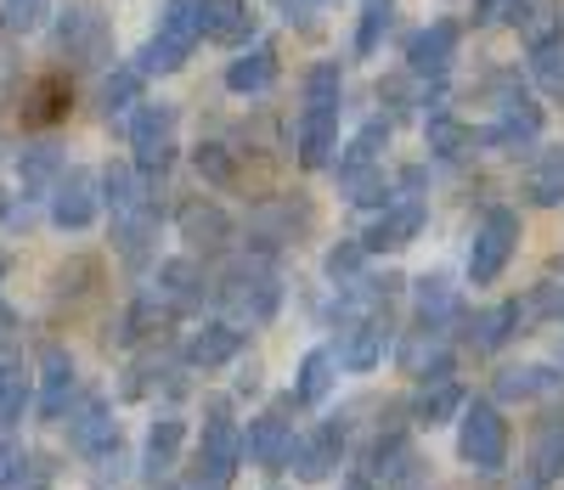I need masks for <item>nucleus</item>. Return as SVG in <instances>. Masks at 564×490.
<instances>
[{
    "mask_svg": "<svg viewBox=\"0 0 564 490\" xmlns=\"http://www.w3.org/2000/svg\"><path fill=\"white\" fill-rule=\"evenodd\" d=\"M102 204L113 215V237H119V254L124 260H141L148 254V237L159 231V204L148 192V175L135 164H108L102 175Z\"/></svg>",
    "mask_w": 564,
    "mask_h": 490,
    "instance_id": "nucleus-1",
    "label": "nucleus"
},
{
    "mask_svg": "<svg viewBox=\"0 0 564 490\" xmlns=\"http://www.w3.org/2000/svg\"><path fill=\"white\" fill-rule=\"evenodd\" d=\"M339 63H316L305 74V113H300V164L322 170L334 164V146H339Z\"/></svg>",
    "mask_w": 564,
    "mask_h": 490,
    "instance_id": "nucleus-2",
    "label": "nucleus"
},
{
    "mask_svg": "<svg viewBox=\"0 0 564 490\" xmlns=\"http://www.w3.org/2000/svg\"><path fill=\"white\" fill-rule=\"evenodd\" d=\"M204 7H209V0H164L153 40L135 52V74H141V79L186 68V57H193L198 40H204Z\"/></svg>",
    "mask_w": 564,
    "mask_h": 490,
    "instance_id": "nucleus-3",
    "label": "nucleus"
},
{
    "mask_svg": "<svg viewBox=\"0 0 564 490\" xmlns=\"http://www.w3.org/2000/svg\"><path fill=\"white\" fill-rule=\"evenodd\" d=\"M457 457L475 473H502L508 468V417L491 401H468L463 406V428H457Z\"/></svg>",
    "mask_w": 564,
    "mask_h": 490,
    "instance_id": "nucleus-4",
    "label": "nucleus"
},
{
    "mask_svg": "<svg viewBox=\"0 0 564 490\" xmlns=\"http://www.w3.org/2000/svg\"><path fill=\"white\" fill-rule=\"evenodd\" d=\"M276 300H282V282H276V271H271L265 254L243 260L238 271L220 282V305L238 316V322H271L276 316Z\"/></svg>",
    "mask_w": 564,
    "mask_h": 490,
    "instance_id": "nucleus-5",
    "label": "nucleus"
},
{
    "mask_svg": "<svg viewBox=\"0 0 564 490\" xmlns=\"http://www.w3.org/2000/svg\"><path fill=\"white\" fill-rule=\"evenodd\" d=\"M130 164L148 181L175 164V108L170 102H141L130 113Z\"/></svg>",
    "mask_w": 564,
    "mask_h": 490,
    "instance_id": "nucleus-6",
    "label": "nucleus"
},
{
    "mask_svg": "<svg viewBox=\"0 0 564 490\" xmlns=\"http://www.w3.org/2000/svg\"><path fill=\"white\" fill-rule=\"evenodd\" d=\"M520 249V215L513 209H486L475 226V249H468V282H497Z\"/></svg>",
    "mask_w": 564,
    "mask_h": 490,
    "instance_id": "nucleus-7",
    "label": "nucleus"
},
{
    "mask_svg": "<svg viewBox=\"0 0 564 490\" xmlns=\"http://www.w3.org/2000/svg\"><path fill=\"white\" fill-rule=\"evenodd\" d=\"M536 135H542V108L513 79H497V119L486 130V146L520 153V146H536Z\"/></svg>",
    "mask_w": 564,
    "mask_h": 490,
    "instance_id": "nucleus-8",
    "label": "nucleus"
},
{
    "mask_svg": "<svg viewBox=\"0 0 564 490\" xmlns=\"http://www.w3.org/2000/svg\"><path fill=\"white\" fill-rule=\"evenodd\" d=\"M68 446L79 451V457H108V451H119V417L108 412V401L102 395H85L74 412H68Z\"/></svg>",
    "mask_w": 564,
    "mask_h": 490,
    "instance_id": "nucleus-9",
    "label": "nucleus"
},
{
    "mask_svg": "<svg viewBox=\"0 0 564 490\" xmlns=\"http://www.w3.org/2000/svg\"><path fill=\"white\" fill-rule=\"evenodd\" d=\"M457 40H463V29H457L452 18L423 23V29L406 40V74H412V79H441V74L452 68V57H457Z\"/></svg>",
    "mask_w": 564,
    "mask_h": 490,
    "instance_id": "nucleus-10",
    "label": "nucleus"
},
{
    "mask_svg": "<svg viewBox=\"0 0 564 490\" xmlns=\"http://www.w3.org/2000/svg\"><path fill=\"white\" fill-rule=\"evenodd\" d=\"M238 462H243V434H238V423L226 417V406H209V417H204V439H198V468H204L209 479L231 484Z\"/></svg>",
    "mask_w": 564,
    "mask_h": 490,
    "instance_id": "nucleus-11",
    "label": "nucleus"
},
{
    "mask_svg": "<svg viewBox=\"0 0 564 490\" xmlns=\"http://www.w3.org/2000/svg\"><path fill=\"white\" fill-rule=\"evenodd\" d=\"M57 40H63V57H74V63H102L108 57V18L90 7V0H74V7L63 12V23H57Z\"/></svg>",
    "mask_w": 564,
    "mask_h": 490,
    "instance_id": "nucleus-12",
    "label": "nucleus"
},
{
    "mask_svg": "<svg viewBox=\"0 0 564 490\" xmlns=\"http://www.w3.org/2000/svg\"><path fill=\"white\" fill-rule=\"evenodd\" d=\"M102 181L90 170H63V181L52 186V226L63 231H85L90 220H97V204H102Z\"/></svg>",
    "mask_w": 564,
    "mask_h": 490,
    "instance_id": "nucleus-13",
    "label": "nucleus"
},
{
    "mask_svg": "<svg viewBox=\"0 0 564 490\" xmlns=\"http://www.w3.org/2000/svg\"><path fill=\"white\" fill-rule=\"evenodd\" d=\"M525 473H531L536 490H547V484L564 479V406H553V412L536 417V428H531V451H525Z\"/></svg>",
    "mask_w": 564,
    "mask_h": 490,
    "instance_id": "nucleus-14",
    "label": "nucleus"
},
{
    "mask_svg": "<svg viewBox=\"0 0 564 490\" xmlns=\"http://www.w3.org/2000/svg\"><path fill=\"white\" fill-rule=\"evenodd\" d=\"M390 316H361V322H345V338H339V367L345 372H372L390 350Z\"/></svg>",
    "mask_w": 564,
    "mask_h": 490,
    "instance_id": "nucleus-15",
    "label": "nucleus"
},
{
    "mask_svg": "<svg viewBox=\"0 0 564 490\" xmlns=\"http://www.w3.org/2000/svg\"><path fill=\"white\" fill-rule=\"evenodd\" d=\"M294 423L282 417V412H260L254 423H249V434H243V457L254 462V468H289L294 462Z\"/></svg>",
    "mask_w": 564,
    "mask_h": 490,
    "instance_id": "nucleus-16",
    "label": "nucleus"
},
{
    "mask_svg": "<svg viewBox=\"0 0 564 490\" xmlns=\"http://www.w3.org/2000/svg\"><path fill=\"white\" fill-rule=\"evenodd\" d=\"M339 457H345V428L339 423H322L316 434H300L294 439V473L305 484H322L339 473Z\"/></svg>",
    "mask_w": 564,
    "mask_h": 490,
    "instance_id": "nucleus-17",
    "label": "nucleus"
},
{
    "mask_svg": "<svg viewBox=\"0 0 564 490\" xmlns=\"http://www.w3.org/2000/svg\"><path fill=\"white\" fill-rule=\"evenodd\" d=\"M68 401H74V356H68L63 345H45V356H40V395H34V406H40V417H45V423H63V417H68Z\"/></svg>",
    "mask_w": 564,
    "mask_h": 490,
    "instance_id": "nucleus-18",
    "label": "nucleus"
},
{
    "mask_svg": "<svg viewBox=\"0 0 564 490\" xmlns=\"http://www.w3.org/2000/svg\"><path fill=\"white\" fill-rule=\"evenodd\" d=\"M423 231V204H417V192L401 186V198L384 204L379 226L367 231V254H390V249H406V242Z\"/></svg>",
    "mask_w": 564,
    "mask_h": 490,
    "instance_id": "nucleus-19",
    "label": "nucleus"
},
{
    "mask_svg": "<svg viewBox=\"0 0 564 490\" xmlns=\"http://www.w3.org/2000/svg\"><path fill=\"white\" fill-rule=\"evenodd\" d=\"M148 300H153L164 316H186V311H198L204 282H198L193 260H170V265H159V276H153V287H148Z\"/></svg>",
    "mask_w": 564,
    "mask_h": 490,
    "instance_id": "nucleus-20",
    "label": "nucleus"
},
{
    "mask_svg": "<svg viewBox=\"0 0 564 490\" xmlns=\"http://www.w3.org/2000/svg\"><path fill=\"white\" fill-rule=\"evenodd\" d=\"M238 350H243V327L238 322H209V327H198L193 338H186V367H193V372H215Z\"/></svg>",
    "mask_w": 564,
    "mask_h": 490,
    "instance_id": "nucleus-21",
    "label": "nucleus"
},
{
    "mask_svg": "<svg viewBox=\"0 0 564 490\" xmlns=\"http://www.w3.org/2000/svg\"><path fill=\"white\" fill-rule=\"evenodd\" d=\"M68 108H74V85H68L63 74H45V79H34L29 96H23V124L52 130V124L68 119Z\"/></svg>",
    "mask_w": 564,
    "mask_h": 490,
    "instance_id": "nucleus-22",
    "label": "nucleus"
},
{
    "mask_svg": "<svg viewBox=\"0 0 564 490\" xmlns=\"http://www.w3.org/2000/svg\"><path fill=\"white\" fill-rule=\"evenodd\" d=\"M63 146L57 141H29L18 153V175H23V198H52V186L63 181Z\"/></svg>",
    "mask_w": 564,
    "mask_h": 490,
    "instance_id": "nucleus-23",
    "label": "nucleus"
},
{
    "mask_svg": "<svg viewBox=\"0 0 564 490\" xmlns=\"http://www.w3.org/2000/svg\"><path fill=\"white\" fill-rule=\"evenodd\" d=\"M175 220H181V237H186V249H193V254H220L231 242V220L215 204H186Z\"/></svg>",
    "mask_w": 564,
    "mask_h": 490,
    "instance_id": "nucleus-24",
    "label": "nucleus"
},
{
    "mask_svg": "<svg viewBox=\"0 0 564 490\" xmlns=\"http://www.w3.org/2000/svg\"><path fill=\"white\" fill-rule=\"evenodd\" d=\"M412 305H417V322H423V327H452V322L463 316L457 287H452L446 276H417V282H412Z\"/></svg>",
    "mask_w": 564,
    "mask_h": 490,
    "instance_id": "nucleus-25",
    "label": "nucleus"
},
{
    "mask_svg": "<svg viewBox=\"0 0 564 490\" xmlns=\"http://www.w3.org/2000/svg\"><path fill=\"white\" fill-rule=\"evenodd\" d=\"M520 322H525V305L502 300V305H491V311H480L475 322H468V345H475V350H502L508 338L520 333Z\"/></svg>",
    "mask_w": 564,
    "mask_h": 490,
    "instance_id": "nucleus-26",
    "label": "nucleus"
},
{
    "mask_svg": "<svg viewBox=\"0 0 564 490\" xmlns=\"http://www.w3.org/2000/svg\"><path fill=\"white\" fill-rule=\"evenodd\" d=\"M558 389H564L558 367H508V372H497V401H542V395H558Z\"/></svg>",
    "mask_w": 564,
    "mask_h": 490,
    "instance_id": "nucleus-27",
    "label": "nucleus"
},
{
    "mask_svg": "<svg viewBox=\"0 0 564 490\" xmlns=\"http://www.w3.org/2000/svg\"><path fill=\"white\" fill-rule=\"evenodd\" d=\"M249 34H254L249 0H209V7H204V40H215V45H243Z\"/></svg>",
    "mask_w": 564,
    "mask_h": 490,
    "instance_id": "nucleus-28",
    "label": "nucleus"
},
{
    "mask_svg": "<svg viewBox=\"0 0 564 490\" xmlns=\"http://www.w3.org/2000/svg\"><path fill=\"white\" fill-rule=\"evenodd\" d=\"M508 23L520 29V40H525V45H547V40H558V34H564V12H558V0H513Z\"/></svg>",
    "mask_w": 564,
    "mask_h": 490,
    "instance_id": "nucleus-29",
    "label": "nucleus"
},
{
    "mask_svg": "<svg viewBox=\"0 0 564 490\" xmlns=\"http://www.w3.org/2000/svg\"><path fill=\"white\" fill-rule=\"evenodd\" d=\"M181 446H186V423H181V417H159V423L148 428V451H141V473H148V479H164V473L175 468Z\"/></svg>",
    "mask_w": 564,
    "mask_h": 490,
    "instance_id": "nucleus-30",
    "label": "nucleus"
},
{
    "mask_svg": "<svg viewBox=\"0 0 564 490\" xmlns=\"http://www.w3.org/2000/svg\"><path fill=\"white\" fill-rule=\"evenodd\" d=\"M463 406H468V395H463V383L452 378V372H441V378H423V395H417V423H446V417H463Z\"/></svg>",
    "mask_w": 564,
    "mask_h": 490,
    "instance_id": "nucleus-31",
    "label": "nucleus"
},
{
    "mask_svg": "<svg viewBox=\"0 0 564 490\" xmlns=\"http://www.w3.org/2000/svg\"><path fill=\"white\" fill-rule=\"evenodd\" d=\"M334 383H339V350H311L300 361V378H294V395L305 406H322L327 395H334Z\"/></svg>",
    "mask_w": 564,
    "mask_h": 490,
    "instance_id": "nucleus-32",
    "label": "nucleus"
},
{
    "mask_svg": "<svg viewBox=\"0 0 564 490\" xmlns=\"http://www.w3.org/2000/svg\"><path fill=\"white\" fill-rule=\"evenodd\" d=\"M276 85V52L271 45H254L249 57H238L226 68V90H238V96H265Z\"/></svg>",
    "mask_w": 564,
    "mask_h": 490,
    "instance_id": "nucleus-33",
    "label": "nucleus"
},
{
    "mask_svg": "<svg viewBox=\"0 0 564 490\" xmlns=\"http://www.w3.org/2000/svg\"><path fill=\"white\" fill-rule=\"evenodd\" d=\"M423 141H430V153H435V159L457 164L468 146H475V130H468L463 119H452V113H430V119H423Z\"/></svg>",
    "mask_w": 564,
    "mask_h": 490,
    "instance_id": "nucleus-34",
    "label": "nucleus"
},
{
    "mask_svg": "<svg viewBox=\"0 0 564 490\" xmlns=\"http://www.w3.org/2000/svg\"><path fill=\"white\" fill-rule=\"evenodd\" d=\"M135 108H141V74H135V68H119V74L102 85V119L130 124Z\"/></svg>",
    "mask_w": 564,
    "mask_h": 490,
    "instance_id": "nucleus-35",
    "label": "nucleus"
},
{
    "mask_svg": "<svg viewBox=\"0 0 564 490\" xmlns=\"http://www.w3.org/2000/svg\"><path fill=\"white\" fill-rule=\"evenodd\" d=\"M531 79L542 85V96L564 102V34L547 45H531Z\"/></svg>",
    "mask_w": 564,
    "mask_h": 490,
    "instance_id": "nucleus-36",
    "label": "nucleus"
},
{
    "mask_svg": "<svg viewBox=\"0 0 564 490\" xmlns=\"http://www.w3.org/2000/svg\"><path fill=\"white\" fill-rule=\"evenodd\" d=\"M390 18H395V0H367L361 7V23H356V52L361 57L379 52V40L390 34Z\"/></svg>",
    "mask_w": 564,
    "mask_h": 490,
    "instance_id": "nucleus-37",
    "label": "nucleus"
},
{
    "mask_svg": "<svg viewBox=\"0 0 564 490\" xmlns=\"http://www.w3.org/2000/svg\"><path fill=\"white\" fill-rule=\"evenodd\" d=\"M531 198L542 209H558L564 204V153H547L536 170H531Z\"/></svg>",
    "mask_w": 564,
    "mask_h": 490,
    "instance_id": "nucleus-38",
    "label": "nucleus"
},
{
    "mask_svg": "<svg viewBox=\"0 0 564 490\" xmlns=\"http://www.w3.org/2000/svg\"><path fill=\"white\" fill-rule=\"evenodd\" d=\"M29 378H23V367H12V372H0V434H7L23 412H29Z\"/></svg>",
    "mask_w": 564,
    "mask_h": 490,
    "instance_id": "nucleus-39",
    "label": "nucleus"
},
{
    "mask_svg": "<svg viewBox=\"0 0 564 490\" xmlns=\"http://www.w3.org/2000/svg\"><path fill=\"white\" fill-rule=\"evenodd\" d=\"M52 479H57V462L45 457V451H29V457L18 462V473L0 484V490H52Z\"/></svg>",
    "mask_w": 564,
    "mask_h": 490,
    "instance_id": "nucleus-40",
    "label": "nucleus"
},
{
    "mask_svg": "<svg viewBox=\"0 0 564 490\" xmlns=\"http://www.w3.org/2000/svg\"><path fill=\"white\" fill-rule=\"evenodd\" d=\"M52 12V0H7V12H0V29L7 34H34Z\"/></svg>",
    "mask_w": 564,
    "mask_h": 490,
    "instance_id": "nucleus-41",
    "label": "nucleus"
},
{
    "mask_svg": "<svg viewBox=\"0 0 564 490\" xmlns=\"http://www.w3.org/2000/svg\"><path fill=\"white\" fill-rule=\"evenodd\" d=\"M198 175L215 181V186H231V181H238V164H231L226 141H204V146H198Z\"/></svg>",
    "mask_w": 564,
    "mask_h": 490,
    "instance_id": "nucleus-42",
    "label": "nucleus"
},
{
    "mask_svg": "<svg viewBox=\"0 0 564 490\" xmlns=\"http://www.w3.org/2000/svg\"><path fill=\"white\" fill-rule=\"evenodd\" d=\"M361 260H367V242H339V249L327 254V276H334V287L356 282L361 276Z\"/></svg>",
    "mask_w": 564,
    "mask_h": 490,
    "instance_id": "nucleus-43",
    "label": "nucleus"
},
{
    "mask_svg": "<svg viewBox=\"0 0 564 490\" xmlns=\"http://www.w3.org/2000/svg\"><path fill=\"white\" fill-rule=\"evenodd\" d=\"M513 12V0H475V23H502Z\"/></svg>",
    "mask_w": 564,
    "mask_h": 490,
    "instance_id": "nucleus-44",
    "label": "nucleus"
},
{
    "mask_svg": "<svg viewBox=\"0 0 564 490\" xmlns=\"http://www.w3.org/2000/svg\"><path fill=\"white\" fill-rule=\"evenodd\" d=\"M23 457H29L23 446H12V439H0V484H7V479L18 473V462H23Z\"/></svg>",
    "mask_w": 564,
    "mask_h": 490,
    "instance_id": "nucleus-45",
    "label": "nucleus"
},
{
    "mask_svg": "<svg viewBox=\"0 0 564 490\" xmlns=\"http://www.w3.org/2000/svg\"><path fill=\"white\" fill-rule=\"evenodd\" d=\"M536 305H542L547 316H564V287H558V282H547V287L536 293Z\"/></svg>",
    "mask_w": 564,
    "mask_h": 490,
    "instance_id": "nucleus-46",
    "label": "nucleus"
},
{
    "mask_svg": "<svg viewBox=\"0 0 564 490\" xmlns=\"http://www.w3.org/2000/svg\"><path fill=\"white\" fill-rule=\"evenodd\" d=\"M164 490H226V484H220V479H209V473L198 468L193 479H181V484H164Z\"/></svg>",
    "mask_w": 564,
    "mask_h": 490,
    "instance_id": "nucleus-47",
    "label": "nucleus"
},
{
    "mask_svg": "<svg viewBox=\"0 0 564 490\" xmlns=\"http://www.w3.org/2000/svg\"><path fill=\"white\" fill-rule=\"evenodd\" d=\"M276 12L289 18V23H294V18H311V0H276Z\"/></svg>",
    "mask_w": 564,
    "mask_h": 490,
    "instance_id": "nucleus-48",
    "label": "nucleus"
},
{
    "mask_svg": "<svg viewBox=\"0 0 564 490\" xmlns=\"http://www.w3.org/2000/svg\"><path fill=\"white\" fill-rule=\"evenodd\" d=\"M12 367H23V361H18V350H12V345H0V372H12Z\"/></svg>",
    "mask_w": 564,
    "mask_h": 490,
    "instance_id": "nucleus-49",
    "label": "nucleus"
},
{
    "mask_svg": "<svg viewBox=\"0 0 564 490\" xmlns=\"http://www.w3.org/2000/svg\"><path fill=\"white\" fill-rule=\"evenodd\" d=\"M7 271H12V254H7V249H0V282H7Z\"/></svg>",
    "mask_w": 564,
    "mask_h": 490,
    "instance_id": "nucleus-50",
    "label": "nucleus"
},
{
    "mask_svg": "<svg viewBox=\"0 0 564 490\" xmlns=\"http://www.w3.org/2000/svg\"><path fill=\"white\" fill-rule=\"evenodd\" d=\"M345 490H372V479H350V484H345Z\"/></svg>",
    "mask_w": 564,
    "mask_h": 490,
    "instance_id": "nucleus-51",
    "label": "nucleus"
}]
</instances>
